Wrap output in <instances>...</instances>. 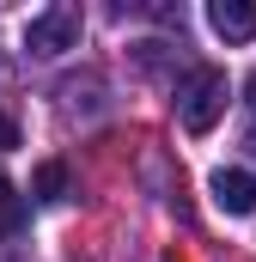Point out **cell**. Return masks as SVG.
I'll return each instance as SVG.
<instances>
[{
	"instance_id": "cell-1",
	"label": "cell",
	"mask_w": 256,
	"mask_h": 262,
	"mask_svg": "<svg viewBox=\"0 0 256 262\" xmlns=\"http://www.w3.org/2000/svg\"><path fill=\"white\" fill-rule=\"evenodd\" d=\"M226 73L220 67H189L183 73V85H177V122L189 134H207L220 116H226Z\"/></svg>"
},
{
	"instance_id": "cell-2",
	"label": "cell",
	"mask_w": 256,
	"mask_h": 262,
	"mask_svg": "<svg viewBox=\"0 0 256 262\" xmlns=\"http://www.w3.org/2000/svg\"><path fill=\"white\" fill-rule=\"evenodd\" d=\"M79 31H86V18H79V6H43L31 25H25V49L31 55H67V49H79Z\"/></svg>"
},
{
	"instance_id": "cell-3",
	"label": "cell",
	"mask_w": 256,
	"mask_h": 262,
	"mask_svg": "<svg viewBox=\"0 0 256 262\" xmlns=\"http://www.w3.org/2000/svg\"><path fill=\"white\" fill-rule=\"evenodd\" d=\"M214 201L226 207V213H256V177L250 171H238V165H226V171H214Z\"/></svg>"
},
{
	"instance_id": "cell-4",
	"label": "cell",
	"mask_w": 256,
	"mask_h": 262,
	"mask_svg": "<svg viewBox=\"0 0 256 262\" xmlns=\"http://www.w3.org/2000/svg\"><path fill=\"white\" fill-rule=\"evenodd\" d=\"M207 25H214L226 43H250L256 37V6L250 0H214V6H207Z\"/></svg>"
},
{
	"instance_id": "cell-5",
	"label": "cell",
	"mask_w": 256,
	"mask_h": 262,
	"mask_svg": "<svg viewBox=\"0 0 256 262\" xmlns=\"http://www.w3.org/2000/svg\"><path fill=\"white\" fill-rule=\"evenodd\" d=\"M31 195H37V201H61V195H67V165H61V159L37 165V177H31Z\"/></svg>"
},
{
	"instance_id": "cell-6",
	"label": "cell",
	"mask_w": 256,
	"mask_h": 262,
	"mask_svg": "<svg viewBox=\"0 0 256 262\" xmlns=\"http://www.w3.org/2000/svg\"><path fill=\"white\" fill-rule=\"evenodd\" d=\"M18 226H25V195H18V189H12V177L0 171V238H6V232H18Z\"/></svg>"
},
{
	"instance_id": "cell-7",
	"label": "cell",
	"mask_w": 256,
	"mask_h": 262,
	"mask_svg": "<svg viewBox=\"0 0 256 262\" xmlns=\"http://www.w3.org/2000/svg\"><path fill=\"white\" fill-rule=\"evenodd\" d=\"M6 146H18V128H12V116L0 110V152H6Z\"/></svg>"
},
{
	"instance_id": "cell-8",
	"label": "cell",
	"mask_w": 256,
	"mask_h": 262,
	"mask_svg": "<svg viewBox=\"0 0 256 262\" xmlns=\"http://www.w3.org/2000/svg\"><path fill=\"white\" fill-rule=\"evenodd\" d=\"M250 146H256V122H250Z\"/></svg>"
}]
</instances>
